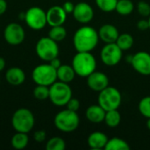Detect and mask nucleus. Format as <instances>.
Wrapping results in <instances>:
<instances>
[{"label": "nucleus", "instance_id": "37", "mask_svg": "<svg viewBox=\"0 0 150 150\" xmlns=\"http://www.w3.org/2000/svg\"><path fill=\"white\" fill-rule=\"evenodd\" d=\"M7 10V2L5 0H0V15H3Z\"/></svg>", "mask_w": 150, "mask_h": 150}, {"label": "nucleus", "instance_id": "1", "mask_svg": "<svg viewBox=\"0 0 150 150\" xmlns=\"http://www.w3.org/2000/svg\"><path fill=\"white\" fill-rule=\"evenodd\" d=\"M98 31L90 25L79 27L73 36V45L77 52H91L98 44Z\"/></svg>", "mask_w": 150, "mask_h": 150}, {"label": "nucleus", "instance_id": "26", "mask_svg": "<svg viewBox=\"0 0 150 150\" xmlns=\"http://www.w3.org/2000/svg\"><path fill=\"white\" fill-rule=\"evenodd\" d=\"M134 38L131 34L129 33H122L120 34L117 40H116V44L120 47V49L122 51L125 50H129L133 45H134Z\"/></svg>", "mask_w": 150, "mask_h": 150}, {"label": "nucleus", "instance_id": "32", "mask_svg": "<svg viewBox=\"0 0 150 150\" xmlns=\"http://www.w3.org/2000/svg\"><path fill=\"white\" fill-rule=\"evenodd\" d=\"M66 106H67V109H69V110H71V111H74V112H77L78 109L80 108V102H79V100L77 98H71L69 99V101L67 103Z\"/></svg>", "mask_w": 150, "mask_h": 150}, {"label": "nucleus", "instance_id": "35", "mask_svg": "<svg viewBox=\"0 0 150 150\" xmlns=\"http://www.w3.org/2000/svg\"><path fill=\"white\" fill-rule=\"evenodd\" d=\"M62 8L64 9V11L67 12V14L69 13H72L73 11H74V8H75V4L70 2V1H67L63 4L62 5Z\"/></svg>", "mask_w": 150, "mask_h": 150}, {"label": "nucleus", "instance_id": "22", "mask_svg": "<svg viewBox=\"0 0 150 150\" xmlns=\"http://www.w3.org/2000/svg\"><path fill=\"white\" fill-rule=\"evenodd\" d=\"M121 121V115L120 112L117 110H110L107 111L105 113V120L104 122L105 123L106 126L109 127H117Z\"/></svg>", "mask_w": 150, "mask_h": 150}, {"label": "nucleus", "instance_id": "25", "mask_svg": "<svg viewBox=\"0 0 150 150\" xmlns=\"http://www.w3.org/2000/svg\"><path fill=\"white\" fill-rule=\"evenodd\" d=\"M66 36H67V31L63 25L51 26V29L48 32V37L55 40L56 42L63 40L66 38Z\"/></svg>", "mask_w": 150, "mask_h": 150}, {"label": "nucleus", "instance_id": "27", "mask_svg": "<svg viewBox=\"0 0 150 150\" xmlns=\"http://www.w3.org/2000/svg\"><path fill=\"white\" fill-rule=\"evenodd\" d=\"M65 148V141L61 137H52L46 143L47 150H64Z\"/></svg>", "mask_w": 150, "mask_h": 150}, {"label": "nucleus", "instance_id": "21", "mask_svg": "<svg viewBox=\"0 0 150 150\" xmlns=\"http://www.w3.org/2000/svg\"><path fill=\"white\" fill-rule=\"evenodd\" d=\"M29 142V137L25 133L17 132L11 139V145L13 149L18 150L24 149Z\"/></svg>", "mask_w": 150, "mask_h": 150}, {"label": "nucleus", "instance_id": "8", "mask_svg": "<svg viewBox=\"0 0 150 150\" xmlns=\"http://www.w3.org/2000/svg\"><path fill=\"white\" fill-rule=\"evenodd\" d=\"M35 51L40 59L44 62H49L54 58L58 57L59 47L57 45V42L48 36L42 37L37 41Z\"/></svg>", "mask_w": 150, "mask_h": 150}, {"label": "nucleus", "instance_id": "7", "mask_svg": "<svg viewBox=\"0 0 150 150\" xmlns=\"http://www.w3.org/2000/svg\"><path fill=\"white\" fill-rule=\"evenodd\" d=\"M122 102V95L115 87L108 86L99 91L98 97V104L106 112L110 110H117Z\"/></svg>", "mask_w": 150, "mask_h": 150}, {"label": "nucleus", "instance_id": "14", "mask_svg": "<svg viewBox=\"0 0 150 150\" xmlns=\"http://www.w3.org/2000/svg\"><path fill=\"white\" fill-rule=\"evenodd\" d=\"M86 78L88 87L94 91L99 92L109 86V78L103 72L95 70Z\"/></svg>", "mask_w": 150, "mask_h": 150}, {"label": "nucleus", "instance_id": "11", "mask_svg": "<svg viewBox=\"0 0 150 150\" xmlns=\"http://www.w3.org/2000/svg\"><path fill=\"white\" fill-rule=\"evenodd\" d=\"M25 37V29L20 24L12 22L8 24L4 30V40L11 46L20 45Z\"/></svg>", "mask_w": 150, "mask_h": 150}, {"label": "nucleus", "instance_id": "40", "mask_svg": "<svg viewBox=\"0 0 150 150\" xmlns=\"http://www.w3.org/2000/svg\"><path fill=\"white\" fill-rule=\"evenodd\" d=\"M132 60H133V55H128V56H127V62H129L130 63L132 62Z\"/></svg>", "mask_w": 150, "mask_h": 150}, {"label": "nucleus", "instance_id": "17", "mask_svg": "<svg viewBox=\"0 0 150 150\" xmlns=\"http://www.w3.org/2000/svg\"><path fill=\"white\" fill-rule=\"evenodd\" d=\"M105 113L106 111L98 104L89 106L85 112V116L90 122L94 124H99L105 120Z\"/></svg>", "mask_w": 150, "mask_h": 150}, {"label": "nucleus", "instance_id": "4", "mask_svg": "<svg viewBox=\"0 0 150 150\" xmlns=\"http://www.w3.org/2000/svg\"><path fill=\"white\" fill-rule=\"evenodd\" d=\"M35 124L33 112L27 108H19L15 111L11 117V125L16 132L30 133Z\"/></svg>", "mask_w": 150, "mask_h": 150}, {"label": "nucleus", "instance_id": "18", "mask_svg": "<svg viewBox=\"0 0 150 150\" xmlns=\"http://www.w3.org/2000/svg\"><path fill=\"white\" fill-rule=\"evenodd\" d=\"M5 79L11 85H21L25 80V74L24 70L18 67L10 68L5 73Z\"/></svg>", "mask_w": 150, "mask_h": 150}, {"label": "nucleus", "instance_id": "2", "mask_svg": "<svg viewBox=\"0 0 150 150\" xmlns=\"http://www.w3.org/2000/svg\"><path fill=\"white\" fill-rule=\"evenodd\" d=\"M76 75L81 77H87L97 69V60L91 52H77L72 60Z\"/></svg>", "mask_w": 150, "mask_h": 150}, {"label": "nucleus", "instance_id": "36", "mask_svg": "<svg viewBox=\"0 0 150 150\" xmlns=\"http://www.w3.org/2000/svg\"><path fill=\"white\" fill-rule=\"evenodd\" d=\"M49 64H50L52 67H54L55 69H57L62 65V62H61V60H60L58 57H56V58H54L53 60H51V61L49 62Z\"/></svg>", "mask_w": 150, "mask_h": 150}, {"label": "nucleus", "instance_id": "5", "mask_svg": "<svg viewBox=\"0 0 150 150\" xmlns=\"http://www.w3.org/2000/svg\"><path fill=\"white\" fill-rule=\"evenodd\" d=\"M32 79L37 85L49 87L57 81V71L49 62L40 64L33 69Z\"/></svg>", "mask_w": 150, "mask_h": 150}, {"label": "nucleus", "instance_id": "34", "mask_svg": "<svg viewBox=\"0 0 150 150\" xmlns=\"http://www.w3.org/2000/svg\"><path fill=\"white\" fill-rule=\"evenodd\" d=\"M137 27L141 31H146V30L149 29V21L146 20V19H141V20H139L138 23H137Z\"/></svg>", "mask_w": 150, "mask_h": 150}, {"label": "nucleus", "instance_id": "20", "mask_svg": "<svg viewBox=\"0 0 150 150\" xmlns=\"http://www.w3.org/2000/svg\"><path fill=\"white\" fill-rule=\"evenodd\" d=\"M56 71H57V80L66 83H71L75 79V76H76L73 67L68 64H62L56 69Z\"/></svg>", "mask_w": 150, "mask_h": 150}, {"label": "nucleus", "instance_id": "23", "mask_svg": "<svg viewBox=\"0 0 150 150\" xmlns=\"http://www.w3.org/2000/svg\"><path fill=\"white\" fill-rule=\"evenodd\" d=\"M105 150H129L130 149V146L129 144L118 137H114L112 139H109L105 147Z\"/></svg>", "mask_w": 150, "mask_h": 150}, {"label": "nucleus", "instance_id": "38", "mask_svg": "<svg viewBox=\"0 0 150 150\" xmlns=\"http://www.w3.org/2000/svg\"><path fill=\"white\" fill-rule=\"evenodd\" d=\"M5 64H6V62H5L4 58L0 56V71H2L5 68Z\"/></svg>", "mask_w": 150, "mask_h": 150}, {"label": "nucleus", "instance_id": "43", "mask_svg": "<svg viewBox=\"0 0 150 150\" xmlns=\"http://www.w3.org/2000/svg\"><path fill=\"white\" fill-rule=\"evenodd\" d=\"M0 81H1V80H0Z\"/></svg>", "mask_w": 150, "mask_h": 150}, {"label": "nucleus", "instance_id": "13", "mask_svg": "<svg viewBox=\"0 0 150 150\" xmlns=\"http://www.w3.org/2000/svg\"><path fill=\"white\" fill-rule=\"evenodd\" d=\"M72 14L77 22L81 24H88L94 18V10L88 3L80 2L75 4Z\"/></svg>", "mask_w": 150, "mask_h": 150}, {"label": "nucleus", "instance_id": "30", "mask_svg": "<svg viewBox=\"0 0 150 150\" xmlns=\"http://www.w3.org/2000/svg\"><path fill=\"white\" fill-rule=\"evenodd\" d=\"M33 94L38 100H45L49 98V87L44 85H37L33 89Z\"/></svg>", "mask_w": 150, "mask_h": 150}, {"label": "nucleus", "instance_id": "3", "mask_svg": "<svg viewBox=\"0 0 150 150\" xmlns=\"http://www.w3.org/2000/svg\"><path fill=\"white\" fill-rule=\"evenodd\" d=\"M54 123L59 131L62 133H71L77 129L80 119L76 112L65 109L55 115Z\"/></svg>", "mask_w": 150, "mask_h": 150}, {"label": "nucleus", "instance_id": "39", "mask_svg": "<svg viewBox=\"0 0 150 150\" xmlns=\"http://www.w3.org/2000/svg\"><path fill=\"white\" fill-rule=\"evenodd\" d=\"M18 18L21 20H25V13H21L18 15Z\"/></svg>", "mask_w": 150, "mask_h": 150}, {"label": "nucleus", "instance_id": "19", "mask_svg": "<svg viewBox=\"0 0 150 150\" xmlns=\"http://www.w3.org/2000/svg\"><path fill=\"white\" fill-rule=\"evenodd\" d=\"M108 140L109 139L105 134L102 132H93L89 135L87 139V143L91 149H105Z\"/></svg>", "mask_w": 150, "mask_h": 150}, {"label": "nucleus", "instance_id": "33", "mask_svg": "<svg viewBox=\"0 0 150 150\" xmlns=\"http://www.w3.org/2000/svg\"><path fill=\"white\" fill-rule=\"evenodd\" d=\"M47 138V134L43 130H38L33 134V139L37 142H43Z\"/></svg>", "mask_w": 150, "mask_h": 150}, {"label": "nucleus", "instance_id": "10", "mask_svg": "<svg viewBox=\"0 0 150 150\" xmlns=\"http://www.w3.org/2000/svg\"><path fill=\"white\" fill-rule=\"evenodd\" d=\"M122 50L116 44L113 43H106L100 53V58L102 62L109 67H113L117 65L122 59Z\"/></svg>", "mask_w": 150, "mask_h": 150}, {"label": "nucleus", "instance_id": "41", "mask_svg": "<svg viewBox=\"0 0 150 150\" xmlns=\"http://www.w3.org/2000/svg\"><path fill=\"white\" fill-rule=\"evenodd\" d=\"M147 127H148V129L150 131V118H149L148 120H147Z\"/></svg>", "mask_w": 150, "mask_h": 150}, {"label": "nucleus", "instance_id": "29", "mask_svg": "<svg viewBox=\"0 0 150 150\" xmlns=\"http://www.w3.org/2000/svg\"><path fill=\"white\" fill-rule=\"evenodd\" d=\"M138 108H139L140 113L143 117L147 119L150 118V96L144 97L143 98L140 100Z\"/></svg>", "mask_w": 150, "mask_h": 150}, {"label": "nucleus", "instance_id": "28", "mask_svg": "<svg viewBox=\"0 0 150 150\" xmlns=\"http://www.w3.org/2000/svg\"><path fill=\"white\" fill-rule=\"evenodd\" d=\"M97 6L104 12H112L115 11L118 0H95Z\"/></svg>", "mask_w": 150, "mask_h": 150}, {"label": "nucleus", "instance_id": "31", "mask_svg": "<svg viewBox=\"0 0 150 150\" xmlns=\"http://www.w3.org/2000/svg\"><path fill=\"white\" fill-rule=\"evenodd\" d=\"M137 11L142 17H149L150 15V4L145 1H140L137 4Z\"/></svg>", "mask_w": 150, "mask_h": 150}, {"label": "nucleus", "instance_id": "42", "mask_svg": "<svg viewBox=\"0 0 150 150\" xmlns=\"http://www.w3.org/2000/svg\"><path fill=\"white\" fill-rule=\"evenodd\" d=\"M148 21H149V29H150V15L149 16V19H148Z\"/></svg>", "mask_w": 150, "mask_h": 150}, {"label": "nucleus", "instance_id": "16", "mask_svg": "<svg viewBox=\"0 0 150 150\" xmlns=\"http://www.w3.org/2000/svg\"><path fill=\"white\" fill-rule=\"evenodd\" d=\"M99 40L103 42L106 43H113L116 42L120 33L117 27L112 24H105L100 26L99 30L98 31Z\"/></svg>", "mask_w": 150, "mask_h": 150}, {"label": "nucleus", "instance_id": "12", "mask_svg": "<svg viewBox=\"0 0 150 150\" xmlns=\"http://www.w3.org/2000/svg\"><path fill=\"white\" fill-rule=\"evenodd\" d=\"M132 67L142 76H150V54L146 51H139L133 55Z\"/></svg>", "mask_w": 150, "mask_h": 150}, {"label": "nucleus", "instance_id": "9", "mask_svg": "<svg viewBox=\"0 0 150 150\" xmlns=\"http://www.w3.org/2000/svg\"><path fill=\"white\" fill-rule=\"evenodd\" d=\"M24 21L31 29L35 31L41 30L47 25V13L39 6H33L25 12Z\"/></svg>", "mask_w": 150, "mask_h": 150}, {"label": "nucleus", "instance_id": "6", "mask_svg": "<svg viewBox=\"0 0 150 150\" xmlns=\"http://www.w3.org/2000/svg\"><path fill=\"white\" fill-rule=\"evenodd\" d=\"M72 98V90L69 83L56 81L49 86V99L56 106H64Z\"/></svg>", "mask_w": 150, "mask_h": 150}, {"label": "nucleus", "instance_id": "24", "mask_svg": "<svg viewBox=\"0 0 150 150\" xmlns=\"http://www.w3.org/2000/svg\"><path fill=\"white\" fill-rule=\"evenodd\" d=\"M134 10V4L131 0H118L115 11L122 16L130 15Z\"/></svg>", "mask_w": 150, "mask_h": 150}, {"label": "nucleus", "instance_id": "15", "mask_svg": "<svg viewBox=\"0 0 150 150\" xmlns=\"http://www.w3.org/2000/svg\"><path fill=\"white\" fill-rule=\"evenodd\" d=\"M47 22L50 26L62 25L67 19V12L62 6L54 5L47 11Z\"/></svg>", "mask_w": 150, "mask_h": 150}]
</instances>
